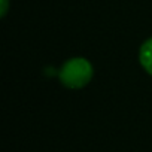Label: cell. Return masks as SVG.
<instances>
[{
  "label": "cell",
  "instance_id": "cell-1",
  "mask_svg": "<svg viewBox=\"0 0 152 152\" xmlns=\"http://www.w3.org/2000/svg\"><path fill=\"white\" fill-rule=\"evenodd\" d=\"M58 78L66 88H84L93 78V66L87 58L82 57L70 58L61 66Z\"/></svg>",
  "mask_w": 152,
  "mask_h": 152
},
{
  "label": "cell",
  "instance_id": "cell-2",
  "mask_svg": "<svg viewBox=\"0 0 152 152\" xmlns=\"http://www.w3.org/2000/svg\"><path fill=\"white\" fill-rule=\"evenodd\" d=\"M139 61L142 64V67L152 75V37H149L146 42H143V45L140 46L139 51Z\"/></svg>",
  "mask_w": 152,
  "mask_h": 152
},
{
  "label": "cell",
  "instance_id": "cell-3",
  "mask_svg": "<svg viewBox=\"0 0 152 152\" xmlns=\"http://www.w3.org/2000/svg\"><path fill=\"white\" fill-rule=\"evenodd\" d=\"M8 12V0H2V17H5Z\"/></svg>",
  "mask_w": 152,
  "mask_h": 152
}]
</instances>
